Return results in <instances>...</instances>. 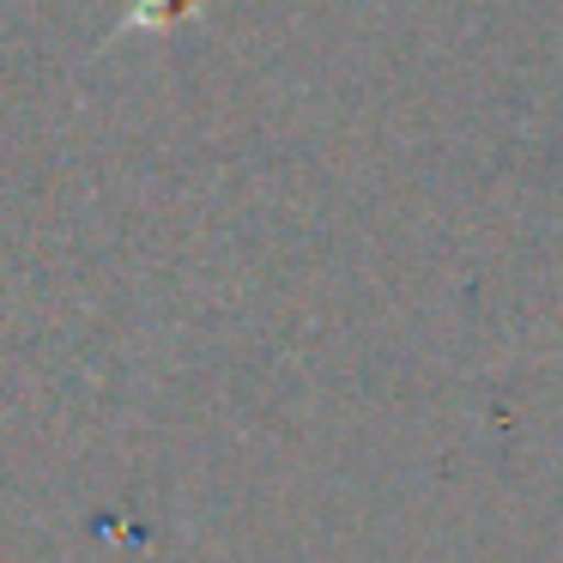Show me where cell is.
<instances>
[{
  "mask_svg": "<svg viewBox=\"0 0 563 563\" xmlns=\"http://www.w3.org/2000/svg\"><path fill=\"white\" fill-rule=\"evenodd\" d=\"M188 7H195V0H122V25H115V37H128V31H170Z\"/></svg>",
  "mask_w": 563,
  "mask_h": 563,
  "instance_id": "obj_1",
  "label": "cell"
}]
</instances>
